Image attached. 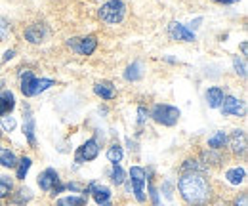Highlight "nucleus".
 I'll list each match as a JSON object with an SVG mask.
<instances>
[{"mask_svg":"<svg viewBox=\"0 0 248 206\" xmlns=\"http://www.w3.org/2000/svg\"><path fill=\"white\" fill-rule=\"evenodd\" d=\"M178 189L184 201L191 206H206L212 201L210 181L202 172H184L178 181Z\"/></svg>","mask_w":248,"mask_h":206,"instance_id":"f257e3e1","label":"nucleus"},{"mask_svg":"<svg viewBox=\"0 0 248 206\" xmlns=\"http://www.w3.org/2000/svg\"><path fill=\"white\" fill-rule=\"evenodd\" d=\"M50 86H54V80L50 79H34L31 71H21V92L23 95L32 97V95H38L40 92L48 90Z\"/></svg>","mask_w":248,"mask_h":206,"instance_id":"f03ea898","label":"nucleus"},{"mask_svg":"<svg viewBox=\"0 0 248 206\" xmlns=\"http://www.w3.org/2000/svg\"><path fill=\"white\" fill-rule=\"evenodd\" d=\"M124 16H126V4L123 0H109L99 8V19L109 23V25L121 23Z\"/></svg>","mask_w":248,"mask_h":206,"instance_id":"7ed1b4c3","label":"nucleus"},{"mask_svg":"<svg viewBox=\"0 0 248 206\" xmlns=\"http://www.w3.org/2000/svg\"><path fill=\"white\" fill-rule=\"evenodd\" d=\"M180 115H182V113H180L178 107H172V105H166V103L155 105V109H153V113H151L153 120L158 122V124H162V126H174V124H178Z\"/></svg>","mask_w":248,"mask_h":206,"instance_id":"20e7f679","label":"nucleus"},{"mask_svg":"<svg viewBox=\"0 0 248 206\" xmlns=\"http://www.w3.org/2000/svg\"><path fill=\"white\" fill-rule=\"evenodd\" d=\"M130 181H132V191L136 195V199L140 203L145 201V181H147V174L141 166H132L130 168Z\"/></svg>","mask_w":248,"mask_h":206,"instance_id":"39448f33","label":"nucleus"},{"mask_svg":"<svg viewBox=\"0 0 248 206\" xmlns=\"http://www.w3.org/2000/svg\"><path fill=\"white\" fill-rule=\"evenodd\" d=\"M67 46H69L71 50H75L77 54H80V56H92L93 52H95V48H97V40H95V36L71 38V40L67 42Z\"/></svg>","mask_w":248,"mask_h":206,"instance_id":"423d86ee","label":"nucleus"},{"mask_svg":"<svg viewBox=\"0 0 248 206\" xmlns=\"http://www.w3.org/2000/svg\"><path fill=\"white\" fill-rule=\"evenodd\" d=\"M97 155H99V143L92 138V140H86V142L78 147L75 160H77L78 164H84V162H88V160H93Z\"/></svg>","mask_w":248,"mask_h":206,"instance_id":"0eeeda50","label":"nucleus"},{"mask_svg":"<svg viewBox=\"0 0 248 206\" xmlns=\"http://www.w3.org/2000/svg\"><path fill=\"white\" fill-rule=\"evenodd\" d=\"M221 113L227 117H243L245 115V101L233 97V95H225L221 105H219Z\"/></svg>","mask_w":248,"mask_h":206,"instance_id":"6e6552de","label":"nucleus"},{"mask_svg":"<svg viewBox=\"0 0 248 206\" xmlns=\"http://www.w3.org/2000/svg\"><path fill=\"white\" fill-rule=\"evenodd\" d=\"M168 34H170L172 40H180V42H193V40H195V32L191 29H187L186 25L178 23V21L170 23Z\"/></svg>","mask_w":248,"mask_h":206,"instance_id":"1a4fd4ad","label":"nucleus"},{"mask_svg":"<svg viewBox=\"0 0 248 206\" xmlns=\"http://www.w3.org/2000/svg\"><path fill=\"white\" fill-rule=\"evenodd\" d=\"M50 34L48 27L44 23H32L25 29V38L31 42V44H40L46 40V36Z\"/></svg>","mask_w":248,"mask_h":206,"instance_id":"9d476101","label":"nucleus"},{"mask_svg":"<svg viewBox=\"0 0 248 206\" xmlns=\"http://www.w3.org/2000/svg\"><path fill=\"white\" fill-rule=\"evenodd\" d=\"M90 193L97 206H111V189L99 183H90Z\"/></svg>","mask_w":248,"mask_h":206,"instance_id":"9b49d317","label":"nucleus"},{"mask_svg":"<svg viewBox=\"0 0 248 206\" xmlns=\"http://www.w3.org/2000/svg\"><path fill=\"white\" fill-rule=\"evenodd\" d=\"M23 117H25V120H23V134H25L29 145H31V147H36V138H34V117H32L31 107H29V105L23 107Z\"/></svg>","mask_w":248,"mask_h":206,"instance_id":"f8f14e48","label":"nucleus"},{"mask_svg":"<svg viewBox=\"0 0 248 206\" xmlns=\"http://www.w3.org/2000/svg\"><path fill=\"white\" fill-rule=\"evenodd\" d=\"M60 183V174L54 168H46L42 174H38V187L42 191H52Z\"/></svg>","mask_w":248,"mask_h":206,"instance_id":"ddd939ff","label":"nucleus"},{"mask_svg":"<svg viewBox=\"0 0 248 206\" xmlns=\"http://www.w3.org/2000/svg\"><path fill=\"white\" fill-rule=\"evenodd\" d=\"M229 145H231V151L235 155H245L247 153V134H245V130H233Z\"/></svg>","mask_w":248,"mask_h":206,"instance_id":"4468645a","label":"nucleus"},{"mask_svg":"<svg viewBox=\"0 0 248 206\" xmlns=\"http://www.w3.org/2000/svg\"><path fill=\"white\" fill-rule=\"evenodd\" d=\"M14 107H16V97H14V94H12L10 90H4V92L0 94V117L12 113Z\"/></svg>","mask_w":248,"mask_h":206,"instance_id":"2eb2a0df","label":"nucleus"},{"mask_svg":"<svg viewBox=\"0 0 248 206\" xmlns=\"http://www.w3.org/2000/svg\"><path fill=\"white\" fill-rule=\"evenodd\" d=\"M223 97H225V94H223V90L219 88V86H212V88L206 90V103L212 109H217L221 105Z\"/></svg>","mask_w":248,"mask_h":206,"instance_id":"dca6fc26","label":"nucleus"},{"mask_svg":"<svg viewBox=\"0 0 248 206\" xmlns=\"http://www.w3.org/2000/svg\"><path fill=\"white\" fill-rule=\"evenodd\" d=\"M93 92H95V95H99L101 99H113V97L117 95V92H115V86H113L111 82H107V80H101V82H97V84L93 86Z\"/></svg>","mask_w":248,"mask_h":206,"instance_id":"f3484780","label":"nucleus"},{"mask_svg":"<svg viewBox=\"0 0 248 206\" xmlns=\"http://www.w3.org/2000/svg\"><path fill=\"white\" fill-rule=\"evenodd\" d=\"M141 77H143V65H141L140 61L130 63V65L126 67V71H124V79H126L128 82H136V80H140Z\"/></svg>","mask_w":248,"mask_h":206,"instance_id":"a211bd4d","label":"nucleus"},{"mask_svg":"<svg viewBox=\"0 0 248 206\" xmlns=\"http://www.w3.org/2000/svg\"><path fill=\"white\" fill-rule=\"evenodd\" d=\"M245 177H247V170H245V168H239V166L225 172V179H227L231 185H241V183L245 181Z\"/></svg>","mask_w":248,"mask_h":206,"instance_id":"6ab92c4d","label":"nucleus"},{"mask_svg":"<svg viewBox=\"0 0 248 206\" xmlns=\"http://www.w3.org/2000/svg\"><path fill=\"white\" fill-rule=\"evenodd\" d=\"M0 164H2L4 168H14V166L17 164L16 155H14L10 149H0Z\"/></svg>","mask_w":248,"mask_h":206,"instance_id":"aec40b11","label":"nucleus"},{"mask_svg":"<svg viewBox=\"0 0 248 206\" xmlns=\"http://www.w3.org/2000/svg\"><path fill=\"white\" fill-rule=\"evenodd\" d=\"M32 199V193L31 189H27V187H21L14 197H12V203L14 205H25V203H29Z\"/></svg>","mask_w":248,"mask_h":206,"instance_id":"412c9836","label":"nucleus"},{"mask_svg":"<svg viewBox=\"0 0 248 206\" xmlns=\"http://www.w3.org/2000/svg\"><path fill=\"white\" fill-rule=\"evenodd\" d=\"M225 143H227V136H225L223 132H216L212 138H208V147L214 149V151L221 149Z\"/></svg>","mask_w":248,"mask_h":206,"instance_id":"4be33fe9","label":"nucleus"},{"mask_svg":"<svg viewBox=\"0 0 248 206\" xmlns=\"http://www.w3.org/2000/svg\"><path fill=\"white\" fill-rule=\"evenodd\" d=\"M123 147L119 145V143H115V145H111L109 151H107V158H109V162H113V164H119L121 160H123Z\"/></svg>","mask_w":248,"mask_h":206,"instance_id":"5701e85b","label":"nucleus"},{"mask_svg":"<svg viewBox=\"0 0 248 206\" xmlns=\"http://www.w3.org/2000/svg\"><path fill=\"white\" fill-rule=\"evenodd\" d=\"M58 206H86L84 197H65L58 201Z\"/></svg>","mask_w":248,"mask_h":206,"instance_id":"b1692460","label":"nucleus"},{"mask_svg":"<svg viewBox=\"0 0 248 206\" xmlns=\"http://www.w3.org/2000/svg\"><path fill=\"white\" fill-rule=\"evenodd\" d=\"M31 164H32V160L29 157H23V158L19 160V166H17V179H25L29 168H31Z\"/></svg>","mask_w":248,"mask_h":206,"instance_id":"393cba45","label":"nucleus"},{"mask_svg":"<svg viewBox=\"0 0 248 206\" xmlns=\"http://www.w3.org/2000/svg\"><path fill=\"white\" fill-rule=\"evenodd\" d=\"M111 181L115 185H123L124 183V170L119 164H113V170H111Z\"/></svg>","mask_w":248,"mask_h":206,"instance_id":"a878e982","label":"nucleus"},{"mask_svg":"<svg viewBox=\"0 0 248 206\" xmlns=\"http://www.w3.org/2000/svg\"><path fill=\"white\" fill-rule=\"evenodd\" d=\"M182 170H184V172H204V166H202V164H199V160H195V158L191 160V158H189V160L184 162Z\"/></svg>","mask_w":248,"mask_h":206,"instance_id":"bb28decb","label":"nucleus"},{"mask_svg":"<svg viewBox=\"0 0 248 206\" xmlns=\"http://www.w3.org/2000/svg\"><path fill=\"white\" fill-rule=\"evenodd\" d=\"M12 191V179L6 176H0V199L8 197Z\"/></svg>","mask_w":248,"mask_h":206,"instance_id":"cd10ccee","label":"nucleus"},{"mask_svg":"<svg viewBox=\"0 0 248 206\" xmlns=\"http://www.w3.org/2000/svg\"><path fill=\"white\" fill-rule=\"evenodd\" d=\"M233 69H235V73H237L239 77H243V79L247 77V63L239 58V56L233 58Z\"/></svg>","mask_w":248,"mask_h":206,"instance_id":"c85d7f7f","label":"nucleus"},{"mask_svg":"<svg viewBox=\"0 0 248 206\" xmlns=\"http://www.w3.org/2000/svg\"><path fill=\"white\" fill-rule=\"evenodd\" d=\"M2 126H4V130H6V132H12V130L16 128V118H14V117H4V120H2Z\"/></svg>","mask_w":248,"mask_h":206,"instance_id":"c756f323","label":"nucleus"},{"mask_svg":"<svg viewBox=\"0 0 248 206\" xmlns=\"http://www.w3.org/2000/svg\"><path fill=\"white\" fill-rule=\"evenodd\" d=\"M147 117H149V111H147L145 107H140V109H138V124L141 126V124L147 120Z\"/></svg>","mask_w":248,"mask_h":206,"instance_id":"7c9ffc66","label":"nucleus"},{"mask_svg":"<svg viewBox=\"0 0 248 206\" xmlns=\"http://www.w3.org/2000/svg\"><path fill=\"white\" fill-rule=\"evenodd\" d=\"M8 31H10V25H8V21L0 17V40H4V38L8 36Z\"/></svg>","mask_w":248,"mask_h":206,"instance_id":"2f4dec72","label":"nucleus"},{"mask_svg":"<svg viewBox=\"0 0 248 206\" xmlns=\"http://www.w3.org/2000/svg\"><path fill=\"white\" fill-rule=\"evenodd\" d=\"M247 203H248V195H247V193H243V195H241V197L235 201V206H248Z\"/></svg>","mask_w":248,"mask_h":206,"instance_id":"473e14b6","label":"nucleus"},{"mask_svg":"<svg viewBox=\"0 0 248 206\" xmlns=\"http://www.w3.org/2000/svg\"><path fill=\"white\" fill-rule=\"evenodd\" d=\"M149 195H151V199H153V203H158V195H156V189H155V185L149 181Z\"/></svg>","mask_w":248,"mask_h":206,"instance_id":"72a5a7b5","label":"nucleus"},{"mask_svg":"<svg viewBox=\"0 0 248 206\" xmlns=\"http://www.w3.org/2000/svg\"><path fill=\"white\" fill-rule=\"evenodd\" d=\"M164 195H166L168 199H172V187H170V183H168V181L164 183Z\"/></svg>","mask_w":248,"mask_h":206,"instance_id":"f704fd0d","label":"nucleus"},{"mask_svg":"<svg viewBox=\"0 0 248 206\" xmlns=\"http://www.w3.org/2000/svg\"><path fill=\"white\" fill-rule=\"evenodd\" d=\"M16 56V50H8L6 54H4V61H10V59Z\"/></svg>","mask_w":248,"mask_h":206,"instance_id":"c9c22d12","label":"nucleus"},{"mask_svg":"<svg viewBox=\"0 0 248 206\" xmlns=\"http://www.w3.org/2000/svg\"><path fill=\"white\" fill-rule=\"evenodd\" d=\"M212 2H217V4H237L239 0H212Z\"/></svg>","mask_w":248,"mask_h":206,"instance_id":"e433bc0d","label":"nucleus"},{"mask_svg":"<svg viewBox=\"0 0 248 206\" xmlns=\"http://www.w3.org/2000/svg\"><path fill=\"white\" fill-rule=\"evenodd\" d=\"M241 50H243V56H247V50H248L247 42H243V44H241Z\"/></svg>","mask_w":248,"mask_h":206,"instance_id":"4c0bfd02","label":"nucleus"},{"mask_svg":"<svg viewBox=\"0 0 248 206\" xmlns=\"http://www.w3.org/2000/svg\"><path fill=\"white\" fill-rule=\"evenodd\" d=\"M219 206H225V205H219Z\"/></svg>","mask_w":248,"mask_h":206,"instance_id":"58836bf2","label":"nucleus"},{"mask_svg":"<svg viewBox=\"0 0 248 206\" xmlns=\"http://www.w3.org/2000/svg\"><path fill=\"white\" fill-rule=\"evenodd\" d=\"M0 86H2V84H0Z\"/></svg>","mask_w":248,"mask_h":206,"instance_id":"ea45409f","label":"nucleus"},{"mask_svg":"<svg viewBox=\"0 0 248 206\" xmlns=\"http://www.w3.org/2000/svg\"><path fill=\"white\" fill-rule=\"evenodd\" d=\"M0 206H2V205H0Z\"/></svg>","mask_w":248,"mask_h":206,"instance_id":"a19ab883","label":"nucleus"}]
</instances>
